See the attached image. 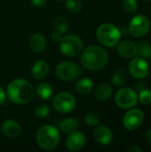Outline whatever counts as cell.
<instances>
[{"instance_id":"4fadbf2b","label":"cell","mask_w":151,"mask_h":152,"mask_svg":"<svg viewBox=\"0 0 151 152\" xmlns=\"http://www.w3.org/2000/svg\"><path fill=\"white\" fill-rule=\"evenodd\" d=\"M93 138L101 145H108L113 140V133L111 130L104 126H99L93 131Z\"/></svg>"},{"instance_id":"d6986e66","label":"cell","mask_w":151,"mask_h":152,"mask_svg":"<svg viewBox=\"0 0 151 152\" xmlns=\"http://www.w3.org/2000/svg\"><path fill=\"white\" fill-rule=\"evenodd\" d=\"M112 92L113 90L111 86L109 84L104 83L98 86V87L95 90L94 95L96 99H98L99 101H106L111 96Z\"/></svg>"},{"instance_id":"5b68a950","label":"cell","mask_w":151,"mask_h":152,"mask_svg":"<svg viewBox=\"0 0 151 152\" xmlns=\"http://www.w3.org/2000/svg\"><path fill=\"white\" fill-rule=\"evenodd\" d=\"M60 50L68 57L78 55L83 50V41L76 35H68L60 41Z\"/></svg>"},{"instance_id":"6da1fadb","label":"cell","mask_w":151,"mask_h":152,"mask_svg":"<svg viewBox=\"0 0 151 152\" xmlns=\"http://www.w3.org/2000/svg\"><path fill=\"white\" fill-rule=\"evenodd\" d=\"M80 61L86 69L97 71L106 67L109 62V54L102 47L92 45L83 50Z\"/></svg>"},{"instance_id":"9c48e42d","label":"cell","mask_w":151,"mask_h":152,"mask_svg":"<svg viewBox=\"0 0 151 152\" xmlns=\"http://www.w3.org/2000/svg\"><path fill=\"white\" fill-rule=\"evenodd\" d=\"M150 23L147 17L144 15H136L133 17L129 24V30L134 37H142L146 35L150 29Z\"/></svg>"},{"instance_id":"d4e9b609","label":"cell","mask_w":151,"mask_h":152,"mask_svg":"<svg viewBox=\"0 0 151 152\" xmlns=\"http://www.w3.org/2000/svg\"><path fill=\"white\" fill-rule=\"evenodd\" d=\"M49 113H50L49 106L46 105V104H44V103L37 105L35 108V110H34V114L38 118H44L49 115Z\"/></svg>"},{"instance_id":"44dd1931","label":"cell","mask_w":151,"mask_h":152,"mask_svg":"<svg viewBox=\"0 0 151 152\" xmlns=\"http://www.w3.org/2000/svg\"><path fill=\"white\" fill-rule=\"evenodd\" d=\"M79 127L78 122L75 118H66L60 123V129L64 134H71L77 131Z\"/></svg>"},{"instance_id":"83f0119b","label":"cell","mask_w":151,"mask_h":152,"mask_svg":"<svg viewBox=\"0 0 151 152\" xmlns=\"http://www.w3.org/2000/svg\"><path fill=\"white\" fill-rule=\"evenodd\" d=\"M85 121L90 126H96L100 123V118L97 114L92 112V113H88L87 115H85Z\"/></svg>"},{"instance_id":"7402d4cb","label":"cell","mask_w":151,"mask_h":152,"mask_svg":"<svg viewBox=\"0 0 151 152\" xmlns=\"http://www.w3.org/2000/svg\"><path fill=\"white\" fill-rule=\"evenodd\" d=\"M111 79H112V83L114 84V86H122L126 82V79H127L126 72L122 69H118L113 73Z\"/></svg>"},{"instance_id":"277c9868","label":"cell","mask_w":151,"mask_h":152,"mask_svg":"<svg viewBox=\"0 0 151 152\" xmlns=\"http://www.w3.org/2000/svg\"><path fill=\"white\" fill-rule=\"evenodd\" d=\"M96 37L101 45L107 47H113L119 42L121 32L115 25L111 23H103L97 28Z\"/></svg>"},{"instance_id":"cb8c5ba5","label":"cell","mask_w":151,"mask_h":152,"mask_svg":"<svg viewBox=\"0 0 151 152\" xmlns=\"http://www.w3.org/2000/svg\"><path fill=\"white\" fill-rule=\"evenodd\" d=\"M137 53L143 58H151V45L147 42H140L137 45Z\"/></svg>"},{"instance_id":"4316f807","label":"cell","mask_w":151,"mask_h":152,"mask_svg":"<svg viewBox=\"0 0 151 152\" xmlns=\"http://www.w3.org/2000/svg\"><path fill=\"white\" fill-rule=\"evenodd\" d=\"M139 100L140 102L144 104L148 105L151 103V91L149 89H143L141 90L140 94H139Z\"/></svg>"},{"instance_id":"ba28073f","label":"cell","mask_w":151,"mask_h":152,"mask_svg":"<svg viewBox=\"0 0 151 152\" xmlns=\"http://www.w3.org/2000/svg\"><path fill=\"white\" fill-rule=\"evenodd\" d=\"M116 103L123 109H131L138 102V95L131 88L120 89L115 96Z\"/></svg>"},{"instance_id":"8fae6325","label":"cell","mask_w":151,"mask_h":152,"mask_svg":"<svg viewBox=\"0 0 151 152\" xmlns=\"http://www.w3.org/2000/svg\"><path fill=\"white\" fill-rule=\"evenodd\" d=\"M144 119L143 112L139 109H134L129 110L124 117L123 124L124 126L128 130H136L139 128Z\"/></svg>"},{"instance_id":"7c38bea8","label":"cell","mask_w":151,"mask_h":152,"mask_svg":"<svg viewBox=\"0 0 151 152\" xmlns=\"http://www.w3.org/2000/svg\"><path fill=\"white\" fill-rule=\"evenodd\" d=\"M85 144V136L83 133L75 131L69 134L66 141V147L70 151H78Z\"/></svg>"},{"instance_id":"f546056e","label":"cell","mask_w":151,"mask_h":152,"mask_svg":"<svg viewBox=\"0 0 151 152\" xmlns=\"http://www.w3.org/2000/svg\"><path fill=\"white\" fill-rule=\"evenodd\" d=\"M48 0H31L32 4L36 8H41L46 4Z\"/></svg>"},{"instance_id":"ac0fdd59","label":"cell","mask_w":151,"mask_h":152,"mask_svg":"<svg viewBox=\"0 0 151 152\" xmlns=\"http://www.w3.org/2000/svg\"><path fill=\"white\" fill-rule=\"evenodd\" d=\"M93 88V81L88 77H84L77 81L75 84V90L77 94L85 95L88 94Z\"/></svg>"},{"instance_id":"d6a6232c","label":"cell","mask_w":151,"mask_h":152,"mask_svg":"<svg viewBox=\"0 0 151 152\" xmlns=\"http://www.w3.org/2000/svg\"><path fill=\"white\" fill-rule=\"evenodd\" d=\"M129 152H142L143 150L141 149L140 147H137V146H133V147H130L128 150H127Z\"/></svg>"},{"instance_id":"e0dca14e","label":"cell","mask_w":151,"mask_h":152,"mask_svg":"<svg viewBox=\"0 0 151 152\" xmlns=\"http://www.w3.org/2000/svg\"><path fill=\"white\" fill-rule=\"evenodd\" d=\"M117 52L121 56L125 58H132L137 54V45L129 40L123 41L119 44Z\"/></svg>"},{"instance_id":"30bf717a","label":"cell","mask_w":151,"mask_h":152,"mask_svg":"<svg viewBox=\"0 0 151 152\" xmlns=\"http://www.w3.org/2000/svg\"><path fill=\"white\" fill-rule=\"evenodd\" d=\"M129 72L137 79L145 78L150 72L149 63L142 57L134 58L129 63Z\"/></svg>"},{"instance_id":"9a60e30c","label":"cell","mask_w":151,"mask_h":152,"mask_svg":"<svg viewBox=\"0 0 151 152\" xmlns=\"http://www.w3.org/2000/svg\"><path fill=\"white\" fill-rule=\"evenodd\" d=\"M28 47L34 53H41L46 47V39L40 34L36 33L32 35L28 39Z\"/></svg>"},{"instance_id":"8992f818","label":"cell","mask_w":151,"mask_h":152,"mask_svg":"<svg viewBox=\"0 0 151 152\" xmlns=\"http://www.w3.org/2000/svg\"><path fill=\"white\" fill-rule=\"evenodd\" d=\"M76 104V98L68 92H61L56 94L53 99V106L54 110L62 114L71 112L75 109Z\"/></svg>"},{"instance_id":"ffe728a7","label":"cell","mask_w":151,"mask_h":152,"mask_svg":"<svg viewBox=\"0 0 151 152\" xmlns=\"http://www.w3.org/2000/svg\"><path fill=\"white\" fill-rule=\"evenodd\" d=\"M36 95L38 98H40L43 101H47L49 100L53 94V90L52 86H50L47 83H40L37 85L36 89Z\"/></svg>"},{"instance_id":"5bb4252c","label":"cell","mask_w":151,"mask_h":152,"mask_svg":"<svg viewBox=\"0 0 151 152\" xmlns=\"http://www.w3.org/2000/svg\"><path fill=\"white\" fill-rule=\"evenodd\" d=\"M3 134L11 139L17 138L21 133V127L19 123L13 119H7L5 120L1 126Z\"/></svg>"},{"instance_id":"2e32d148","label":"cell","mask_w":151,"mask_h":152,"mask_svg":"<svg viewBox=\"0 0 151 152\" xmlns=\"http://www.w3.org/2000/svg\"><path fill=\"white\" fill-rule=\"evenodd\" d=\"M49 70H50L49 64L45 61L40 60V61H36L33 64L32 69H31V74L34 78L40 80V79L44 78L47 76V74L49 73Z\"/></svg>"},{"instance_id":"e575fe53","label":"cell","mask_w":151,"mask_h":152,"mask_svg":"<svg viewBox=\"0 0 151 152\" xmlns=\"http://www.w3.org/2000/svg\"><path fill=\"white\" fill-rule=\"evenodd\" d=\"M56 1H61V0H56Z\"/></svg>"},{"instance_id":"d590c367","label":"cell","mask_w":151,"mask_h":152,"mask_svg":"<svg viewBox=\"0 0 151 152\" xmlns=\"http://www.w3.org/2000/svg\"><path fill=\"white\" fill-rule=\"evenodd\" d=\"M150 11H151V10H150Z\"/></svg>"},{"instance_id":"3957f363","label":"cell","mask_w":151,"mask_h":152,"mask_svg":"<svg viewBox=\"0 0 151 152\" xmlns=\"http://www.w3.org/2000/svg\"><path fill=\"white\" fill-rule=\"evenodd\" d=\"M36 140L41 149L44 151H52L55 149L60 142V132L53 126H44L37 130Z\"/></svg>"},{"instance_id":"f1b7e54d","label":"cell","mask_w":151,"mask_h":152,"mask_svg":"<svg viewBox=\"0 0 151 152\" xmlns=\"http://www.w3.org/2000/svg\"><path fill=\"white\" fill-rule=\"evenodd\" d=\"M123 7L128 12H135L138 8V3L136 0H124Z\"/></svg>"},{"instance_id":"7a4b0ae2","label":"cell","mask_w":151,"mask_h":152,"mask_svg":"<svg viewBox=\"0 0 151 152\" xmlns=\"http://www.w3.org/2000/svg\"><path fill=\"white\" fill-rule=\"evenodd\" d=\"M35 90L32 85L22 78L12 80L7 86L6 96L15 104H27L33 99Z\"/></svg>"},{"instance_id":"52a82bcc","label":"cell","mask_w":151,"mask_h":152,"mask_svg":"<svg viewBox=\"0 0 151 152\" xmlns=\"http://www.w3.org/2000/svg\"><path fill=\"white\" fill-rule=\"evenodd\" d=\"M56 76L63 81L77 79L81 74V69L72 61H61L55 68Z\"/></svg>"},{"instance_id":"836d02e7","label":"cell","mask_w":151,"mask_h":152,"mask_svg":"<svg viewBox=\"0 0 151 152\" xmlns=\"http://www.w3.org/2000/svg\"><path fill=\"white\" fill-rule=\"evenodd\" d=\"M146 141L149 144H151V129H150L146 134Z\"/></svg>"},{"instance_id":"1f68e13d","label":"cell","mask_w":151,"mask_h":152,"mask_svg":"<svg viewBox=\"0 0 151 152\" xmlns=\"http://www.w3.org/2000/svg\"><path fill=\"white\" fill-rule=\"evenodd\" d=\"M6 100V94L4 89L0 86V105H3Z\"/></svg>"},{"instance_id":"484cf974","label":"cell","mask_w":151,"mask_h":152,"mask_svg":"<svg viewBox=\"0 0 151 152\" xmlns=\"http://www.w3.org/2000/svg\"><path fill=\"white\" fill-rule=\"evenodd\" d=\"M65 6L71 12H78L82 9V3L80 0H67Z\"/></svg>"},{"instance_id":"4dcf8cb0","label":"cell","mask_w":151,"mask_h":152,"mask_svg":"<svg viewBox=\"0 0 151 152\" xmlns=\"http://www.w3.org/2000/svg\"><path fill=\"white\" fill-rule=\"evenodd\" d=\"M62 37H61V34L58 31H54L52 33V39L54 41V42H60L61 40Z\"/></svg>"},{"instance_id":"603a6c76","label":"cell","mask_w":151,"mask_h":152,"mask_svg":"<svg viewBox=\"0 0 151 152\" xmlns=\"http://www.w3.org/2000/svg\"><path fill=\"white\" fill-rule=\"evenodd\" d=\"M54 28L61 34H64L69 29V22L64 17H58L54 21Z\"/></svg>"}]
</instances>
